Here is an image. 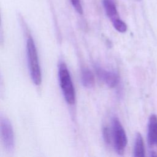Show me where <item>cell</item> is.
<instances>
[{
  "mask_svg": "<svg viewBox=\"0 0 157 157\" xmlns=\"http://www.w3.org/2000/svg\"><path fill=\"white\" fill-rule=\"evenodd\" d=\"M26 52L29 70L33 83L39 85L42 82V74L39 62L36 47L32 37L29 36L26 41Z\"/></svg>",
  "mask_w": 157,
  "mask_h": 157,
  "instance_id": "1",
  "label": "cell"
},
{
  "mask_svg": "<svg viewBox=\"0 0 157 157\" xmlns=\"http://www.w3.org/2000/svg\"><path fill=\"white\" fill-rule=\"evenodd\" d=\"M102 136L105 142L107 144H110L112 140V130H110L108 126H104L102 129Z\"/></svg>",
  "mask_w": 157,
  "mask_h": 157,
  "instance_id": "11",
  "label": "cell"
},
{
  "mask_svg": "<svg viewBox=\"0 0 157 157\" xmlns=\"http://www.w3.org/2000/svg\"><path fill=\"white\" fill-rule=\"evenodd\" d=\"M95 71L98 77L110 88L117 86L120 82V77L117 73L105 70L99 66H95Z\"/></svg>",
  "mask_w": 157,
  "mask_h": 157,
  "instance_id": "5",
  "label": "cell"
},
{
  "mask_svg": "<svg viewBox=\"0 0 157 157\" xmlns=\"http://www.w3.org/2000/svg\"><path fill=\"white\" fill-rule=\"evenodd\" d=\"M112 136L114 148L120 155L124 152L128 140L125 131L117 117H113L112 121Z\"/></svg>",
  "mask_w": 157,
  "mask_h": 157,
  "instance_id": "3",
  "label": "cell"
},
{
  "mask_svg": "<svg viewBox=\"0 0 157 157\" xmlns=\"http://www.w3.org/2000/svg\"><path fill=\"white\" fill-rule=\"evenodd\" d=\"M1 134L3 144L7 150L10 151L14 148V134L10 122L6 118H1Z\"/></svg>",
  "mask_w": 157,
  "mask_h": 157,
  "instance_id": "4",
  "label": "cell"
},
{
  "mask_svg": "<svg viewBox=\"0 0 157 157\" xmlns=\"http://www.w3.org/2000/svg\"><path fill=\"white\" fill-rule=\"evenodd\" d=\"M134 156L136 157H144L145 156V148L143 138L139 132L136 134L134 146Z\"/></svg>",
  "mask_w": 157,
  "mask_h": 157,
  "instance_id": "9",
  "label": "cell"
},
{
  "mask_svg": "<svg viewBox=\"0 0 157 157\" xmlns=\"http://www.w3.org/2000/svg\"><path fill=\"white\" fill-rule=\"evenodd\" d=\"M81 82L82 85L88 88H92L95 83L93 72L88 68L83 67L81 71Z\"/></svg>",
  "mask_w": 157,
  "mask_h": 157,
  "instance_id": "8",
  "label": "cell"
},
{
  "mask_svg": "<svg viewBox=\"0 0 157 157\" xmlns=\"http://www.w3.org/2000/svg\"><path fill=\"white\" fill-rule=\"evenodd\" d=\"M102 5L107 16L111 21L119 17L117 6L113 0H102Z\"/></svg>",
  "mask_w": 157,
  "mask_h": 157,
  "instance_id": "7",
  "label": "cell"
},
{
  "mask_svg": "<svg viewBox=\"0 0 157 157\" xmlns=\"http://www.w3.org/2000/svg\"><path fill=\"white\" fill-rule=\"evenodd\" d=\"M115 29L120 33H124L127 30V26L126 23L121 20L120 17L111 21Z\"/></svg>",
  "mask_w": 157,
  "mask_h": 157,
  "instance_id": "10",
  "label": "cell"
},
{
  "mask_svg": "<svg viewBox=\"0 0 157 157\" xmlns=\"http://www.w3.org/2000/svg\"><path fill=\"white\" fill-rule=\"evenodd\" d=\"M58 68L59 85L63 96L67 103L72 105L75 102V91L70 73L64 63H60Z\"/></svg>",
  "mask_w": 157,
  "mask_h": 157,
  "instance_id": "2",
  "label": "cell"
},
{
  "mask_svg": "<svg viewBox=\"0 0 157 157\" xmlns=\"http://www.w3.org/2000/svg\"><path fill=\"white\" fill-rule=\"evenodd\" d=\"M72 7L74 8L75 11L79 14L83 13V8L81 4L80 0H70Z\"/></svg>",
  "mask_w": 157,
  "mask_h": 157,
  "instance_id": "12",
  "label": "cell"
},
{
  "mask_svg": "<svg viewBox=\"0 0 157 157\" xmlns=\"http://www.w3.org/2000/svg\"><path fill=\"white\" fill-rule=\"evenodd\" d=\"M147 140L150 146H157V116L155 114L151 115L148 119Z\"/></svg>",
  "mask_w": 157,
  "mask_h": 157,
  "instance_id": "6",
  "label": "cell"
},
{
  "mask_svg": "<svg viewBox=\"0 0 157 157\" xmlns=\"http://www.w3.org/2000/svg\"><path fill=\"white\" fill-rule=\"evenodd\" d=\"M150 156H152V157H154V156H157V154L156 153V152H154V151H151V154H150Z\"/></svg>",
  "mask_w": 157,
  "mask_h": 157,
  "instance_id": "13",
  "label": "cell"
}]
</instances>
